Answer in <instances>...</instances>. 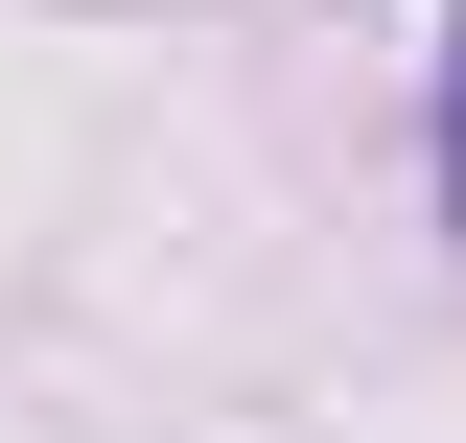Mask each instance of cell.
I'll list each match as a JSON object with an SVG mask.
<instances>
[{
    "label": "cell",
    "instance_id": "6da1fadb",
    "mask_svg": "<svg viewBox=\"0 0 466 443\" xmlns=\"http://www.w3.org/2000/svg\"><path fill=\"white\" fill-rule=\"evenodd\" d=\"M443 233H466V0H443Z\"/></svg>",
    "mask_w": 466,
    "mask_h": 443
}]
</instances>
